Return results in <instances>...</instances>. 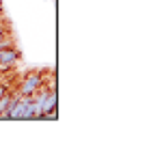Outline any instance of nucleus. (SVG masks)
<instances>
[{
  "label": "nucleus",
  "instance_id": "nucleus-1",
  "mask_svg": "<svg viewBox=\"0 0 160 151\" xmlns=\"http://www.w3.org/2000/svg\"><path fill=\"white\" fill-rule=\"evenodd\" d=\"M43 84H46V78H43L41 71H28V74L18 82L15 93H18V95H35Z\"/></svg>",
  "mask_w": 160,
  "mask_h": 151
},
{
  "label": "nucleus",
  "instance_id": "nucleus-2",
  "mask_svg": "<svg viewBox=\"0 0 160 151\" xmlns=\"http://www.w3.org/2000/svg\"><path fill=\"white\" fill-rule=\"evenodd\" d=\"M18 61H20V50L15 46L0 50V71H9Z\"/></svg>",
  "mask_w": 160,
  "mask_h": 151
},
{
  "label": "nucleus",
  "instance_id": "nucleus-3",
  "mask_svg": "<svg viewBox=\"0 0 160 151\" xmlns=\"http://www.w3.org/2000/svg\"><path fill=\"white\" fill-rule=\"evenodd\" d=\"M15 100V93L11 91V89H7L4 93H2V97H0V119H2V114L7 112V108H9V104Z\"/></svg>",
  "mask_w": 160,
  "mask_h": 151
},
{
  "label": "nucleus",
  "instance_id": "nucleus-4",
  "mask_svg": "<svg viewBox=\"0 0 160 151\" xmlns=\"http://www.w3.org/2000/svg\"><path fill=\"white\" fill-rule=\"evenodd\" d=\"M11 46H15V41L11 39V35H4V37H0V50H4V48H11Z\"/></svg>",
  "mask_w": 160,
  "mask_h": 151
},
{
  "label": "nucleus",
  "instance_id": "nucleus-5",
  "mask_svg": "<svg viewBox=\"0 0 160 151\" xmlns=\"http://www.w3.org/2000/svg\"><path fill=\"white\" fill-rule=\"evenodd\" d=\"M4 35H9V24L7 22H0V37H4Z\"/></svg>",
  "mask_w": 160,
  "mask_h": 151
},
{
  "label": "nucleus",
  "instance_id": "nucleus-6",
  "mask_svg": "<svg viewBox=\"0 0 160 151\" xmlns=\"http://www.w3.org/2000/svg\"><path fill=\"white\" fill-rule=\"evenodd\" d=\"M9 89V84H4V82H0V97H2V93Z\"/></svg>",
  "mask_w": 160,
  "mask_h": 151
}]
</instances>
